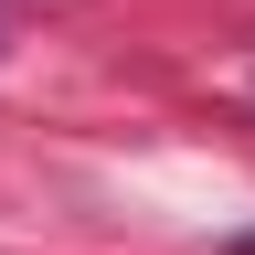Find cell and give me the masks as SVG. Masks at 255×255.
<instances>
[{
    "instance_id": "1",
    "label": "cell",
    "mask_w": 255,
    "mask_h": 255,
    "mask_svg": "<svg viewBox=\"0 0 255 255\" xmlns=\"http://www.w3.org/2000/svg\"><path fill=\"white\" fill-rule=\"evenodd\" d=\"M234 255H255V234H234Z\"/></svg>"
}]
</instances>
